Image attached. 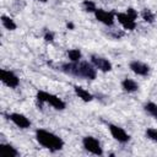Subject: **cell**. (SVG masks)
<instances>
[{"label": "cell", "mask_w": 157, "mask_h": 157, "mask_svg": "<svg viewBox=\"0 0 157 157\" xmlns=\"http://www.w3.org/2000/svg\"><path fill=\"white\" fill-rule=\"evenodd\" d=\"M60 70L67 75L86 78V80H94L97 76V69L93 66L92 63L88 61H71L65 63L60 66Z\"/></svg>", "instance_id": "cell-1"}, {"label": "cell", "mask_w": 157, "mask_h": 157, "mask_svg": "<svg viewBox=\"0 0 157 157\" xmlns=\"http://www.w3.org/2000/svg\"><path fill=\"white\" fill-rule=\"evenodd\" d=\"M94 16L96 18L102 22L103 25L105 26H113L114 25V21H115V16H114V12H110V11H105L103 9H97L94 11Z\"/></svg>", "instance_id": "cell-8"}, {"label": "cell", "mask_w": 157, "mask_h": 157, "mask_svg": "<svg viewBox=\"0 0 157 157\" xmlns=\"http://www.w3.org/2000/svg\"><path fill=\"white\" fill-rule=\"evenodd\" d=\"M141 16H142V20L147 23H152L155 21V13L150 9H144L141 12Z\"/></svg>", "instance_id": "cell-17"}, {"label": "cell", "mask_w": 157, "mask_h": 157, "mask_svg": "<svg viewBox=\"0 0 157 157\" xmlns=\"http://www.w3.org/2000/svg\"><path fill=\"white\" fill-rule=\"evenodd\" d=\"M145 135H146L147 139H150V140L157 142V129H155V128H148V129L146 130Z\"/></svg>", "instance_id": "cell-20"}, {"label": "cell", "mask_w": 157, "mask_h": 157, "mask_svg": "<svg viewBox=\"0 0 157 157\" xmlns=\"http://www.w3.org/2000/svg\"><path fill=\"white\" fill-rule=\"evenodd\" d=\"M126 13H128L131 18H134V20L137 18V11H136L135 9H132V7H128V9H126Z\"/></svg>", "instance_id": "cell-21"}, {"label": "cell", "mask_w": 157, "mask_h": 157, "mask_svg": "<svg viewBox=\"0 0 157 157\" xmlns=\"http://www.w3.org/2000/svg\"><path fill=\"white\" fill-rule=\"evenodd\" d=\"M144 109H145V112H146L148 115H151V117H153V118L157 119V104H156V103H153V102H147V103H145Z\"/></svg>", "instance_id": "cell-16"}, {"label": "cell", "mask_w": 157, "mask_h": 157, "mask_svg": "<svg viewBox=\"0 0 157 157\" xmlns=\"http://www.w3.org/2000/svg\"><path fill=\"white\" fill-rule=\"evenodd\" d=\"M36 97H37V101H38L39 105H42L43 103H48L49 105H52L56 110H64L66 108V103L61 98H59L55 94L48 93L45 91H38Z\"/></svg>", "instance_id": "cell-3"}, {"label": "cell", "mask_w": 157, "mask_h": 157, "mask_svg": "<svg viewBox=\"0 0 157 157\" xmlns=\"http://www.w3.org/2000/svg\"><path fill=\"white\" fill-rule=\"evenodd\" d=\"M44 39H45V42H53L54 40V33L53 32H45Z\"/></svg>", "instance_id": "cell-22"}, {"label": "cell", "mask_w": 157, "mask_h": 157, "mask_svg": "<svg viewBox=\"0 0 157 157\" xmlns=\"http://www.w3.org/2000/svg\"><path fill=\"white\" fill-rule=\"evenodd\" d=\"M36 1H40V2H47V0H36Z\"/></svg>", "instance_id": "cell-24"}, {"label": "cell", "mask_w": 157, "mask_h": 157, "mask_svg": "<svg viewBox=\"0 0 157 157\" xmlns=\"http://www.w3.org/2000/svg\"><path fill=\"white\" fill-rule=\"evenodd\" d=\"M7 118H9L16 126H18L20 129H28V128L31 126L29 119H28L26 115L21 114V113H10V114L7 115Z\"/></svg>", "instance_id": "cell-10"}, {"label": "cell", "mask_w": 157, "mask_h": 157, "mask_svg": "<svg viewBox=\"0 0 157 157\" xmlns=\"http://www.w3.org/2000/svg\"><path fill=\"white\" fill-rule=\"evenodd\" d=\"M82 6H83V10L87 11V12H93V13H94V11L97 10L96 4H94L92 0H85V1L82 2Z\"/></svg>", "instance_id": "cell-19"}, {"label": "cell", "mask_w": 157, "mask_h": 157, "mask_svg": "<svg viewBox=\"0 0 157 157\" xmlns=\"http://www.w3.org/2000/svg\"><path fill=\"white\" fill-rule=\"evenodd\" d=\"M0 78H1L2 83L6 85V86L10 87V88H16V87L20 85V78H18V76H17L13 71H10V70L1 69V70H0Z\"/></svg>", "instance_id": "cell-5"}, {"label": "cell", "mask_w": 157, "mask_h": 157, "mask_svg": "<svg viewBox=\"0 0 157 157\" xmlns=\"http://www.w3.org/2000/svg\"><path fill=\"white\" fill-rule=\"evenodd\" d=\"M121 87L125 92L128 93H132V92H136L139 90V85L136 81H134L132 78H124L121 81Z\"/></svg>", "instance_id": "cell-13"}, {"label": "cell", "mask_w": 157, "mask_h": 157, "mask_svg": "<svg viewBox=\"0 0 157 157\" xmlns=\"http://www.w3.org/2000/svg\"><path fill=\"white\" fill-rule=\"evenodd\" d=\"M1 23H2L4 28H6L9 31H15L17 28V25L15 23V21L11 17L6 16V15H2L1 16Z\"/></svg>", "instance_id": "cell-15"}, {"label": "cell", "mask_w": 157, "mask_h": 157, "mask_svg": "<svg viewBox=\"0 0 157 157\" xmlns=\"http://www.w3.org/2000/svg\"><path fill=\"white\" fill-rule=\"evenodd\" d=\"M36 140L37 142L43 146L44 148H48L52 152L60 151L64 147V141L61 137L55 135L52 131H48L45 129H37L36 130Z\"/></svg>", "instance_id": "cell-2"}, {"label": "cell", "mask_w": 157, "mask_h": 157, "mask_svg": "<svg viewBox=\"0 0 157 157\" xmlns=\"http://www.w3.org/2000/svg\"><path fill=\"white\" fill-rule=\"evenodd\" d=\"M67 28H71V29H74V25H72L71 22H69V23H67Z\"/></svg>", "instance_id": "cell-23"}, {"label": "cell", "mask_w": 157, "mask_h": 157, "mask_svg": "<svg viewBox=\"0 0 157 157\" xmlns=\"http://www.w3.org/2000/svg\"><path fill=\"white\" fill-rule=\"evenodd\" d=\"M74 91L75 93L78 96V98H81L83 102H91L93 99V96L85 88H82L81 86H74Z\"/></svg>", "instance_id": "cell-14"}, {"label": "cell", "mask_w": 157, "mask_h": 157, "mask_svg": "<svg viewBox=\"0 0 157 157\" xmlns=\"http://www.w3.org/2000/svg\"><path fill=\"white\" fill-rule=\"evenodd\" d=\"M82 146L85 147L86 151H88L92 155H96V156H102L103 155V148L101 146V142L93 136H90V135L85 136L82 139Z\"/></svg>", "instance_id": "cell-4"}, {"label": "cell", "mask_w": 157, "mask_h": 157, "mask_svg": "<svg viewBox=\"0 0 157 157\" xmlns=\"http://www.w3.org/2000/svg\"><path fill=\"white\" fill-rule=\"evenodd\" d=\"M0 153L2 157H17L20 152L10 144H0Z\"/></svg>", "instance_id": "cell-12"}, {"label": "cell", "mask_w": 157, "mask_h": 157, "mask_svg": "<svg viewBox=\"0 0 157 157\" xmlns=\"http://www.w3.org/2000/svg\"><path fill=\"white\" fill-rule=\"evenodd\" d=\"M67 56H69L70 61H80L82 54H81L80 49H70L67 52Z\"/></svg>", "instance_id": "cell-18"}, {"label": "cell", "mask_w": 157, "mask_h": 157, "mask_svg": "<svg viewBox=\"0 0 157 157\" xmlns=\"http://www.w3.org/2000/svg\"><path fill=\"white\" fill-rule=\"evenodd\" d=\"M91 63L93 64V66L96 69H98L99 71L102 72H108L112 70V63L103 58V56H99V55H96V54H92L91 55Z\"/></svg>", "instance_id": "cell-7"}, {"label": "cell", "mask_w": 157, "mask_h": 157, "mask_svg": "<svg viewBox=\"0 0 157 157\" xmlns=\"http://www.w3.org/2000/svg\"><path fill=\"white\" fill-rule=\"evenodd\" d=\"M108 129H109V132L113 136V139L117 140L118 142L126 144V142L130 141V135L123 128H120L118 125H114V124H109L108 125Z\"/></svg>", "instance_id": "cell-6"}, {"label": "cell", "mask_w": 157, "mask_h": 157, "mask_svg": "<svg viewBox=\"0 0 157 157\" xmlns=\"http://www.w3.org/2000/svg\"><path fill=\"white\" fill-rule=\"evenodd\" d=\"M129 67L131 69V71L139 76H146L148 75L150 72V66L146 65L145 63L142 61H139V60H132L130 64H129Z\"/></svg>", "instance_id": "cell-11"}, {"label": "cell", "mask_w": 157, "mask_h": 157, "mask_svg": "<svg viewBox=\"0 0 157 157\" xmlns=\"http://www.w3.org/2000/svg\"><path fill=\"white\" fill-rule=\"evenodd\" d=\"M115 17L118 20V22L128 31H134L136 28V21L134 18H131L126 12H117Z\"/></svg>", "instance_id": "cell-9"}]
</instances>
